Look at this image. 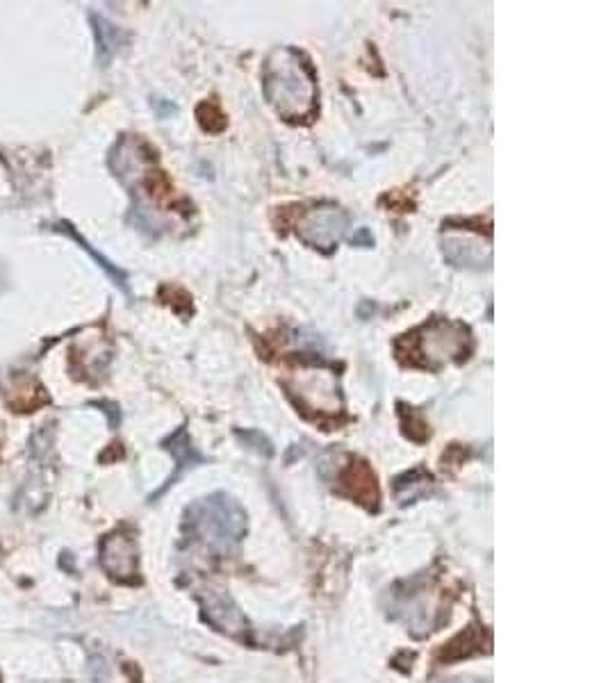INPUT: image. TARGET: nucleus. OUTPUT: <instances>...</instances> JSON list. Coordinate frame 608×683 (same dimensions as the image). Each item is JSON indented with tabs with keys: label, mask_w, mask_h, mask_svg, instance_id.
<instances>
[{
	"label": "nucleus",
	"mask_w": 608,
	"mask_h": 683,
	"mask_svg": "<svg viewBox=\"0 0 608 683\" xmlns=\"http://www.w3.org/2000/svg\"><path fill=\"white\" fill-rule=\"evenodd\" d=\"M103 570L119 581H130L137 574V547L121 533L108 536L101 545Z\"/></svg>",
	"instance_id": "obj_3"
},
{
	"label": "nucleus",
	"mask_w": 608,
	"mask_h": 683,
	"mask_svg": "<svg viewBox=\"0 0 608 683\" xmlns=\"http://www.w3.org/2000/svg\"><path fill=\"white\" fill-rule=\"evenodd\" d=\"M481 636L474 629H467L465 633H460L442 652V661H460V658H467L476 652H481Z\"/></svg>",
	"instance_id": "obj_7"
},
{
	"label": "nucleus",
	"mask_w": 608,
	"mask_h": 683,
	"mask_svg": "<svg viewBox=\"0 0 608 683\" xmlns=\"http://www.w3.org/2000/svg\"><path fill=\"white\" fill-rule=\"evenodd\" d=\"M205 617L212 627H217L219 631H226L235 638H244V633L249 631V624H246L244 615L237 611L233 602L221 592H210L208 599H205Z\"/></svg>",
	"instance_id": "obj_5"
},
{
	"label": "nucleus",
	"mask_w": 608,
	"mask_h": 683,
	"mask_svg": "<svg viewBox=\"0 0 608 683\" xmlns=\"http://www.w3.org/2000/svg\"><path fill=\"white\" fill-rule=\"evenodd\" d=\"M94 23H96L98 51H101L103 60H105V57H110L114 53V48H117V28L110 26L108 21L98 19V16H94Z\"/></svg>",
	"instance_id": "obj_9"
},
{
	"label": "nucleus",
	"mask_w": 608,
	"mask_h": 683,
	"mask_svg": "<svg viewBox=\"0 0 608 683\" xmlns=\"http://www.w3.org/2000/svg\"><path fill=\"white\" fill-rule=\"evenodd\" d=\"M187 526H190V536L205 542L210 549L228 551L244 536L246 517L235 501L215 495L201 499L187 510Z\"/></svg>",
	"instance_id": "obj_2"
},
{
	"label": "nucleus",
	"mask_w": 608,
	"mask_h": 683,
	"mask_svg": "<svg viewBox=\"0 0 608 683\" xmlns=\"http://www.w3.org/2000/svg\"><path fill=\"white\" fill-rule=\"evenodd\" d=\"M57 230H60V233H67V235L71 237V240H76V242L82 246V249H85L89 255H92V258L98 262V265H101L105 271H108V274L114 278V281H117V285L121 287V290H128V287H126V276H123L119 269H114V267L110 265V262L103 258V255H98V253L92 249V246H89L85 240H82V237H80V235L76 233V230H73L69 224H60V228H57Z\"/></svg>",
	"instance_id": "obj_8"
},
{
	"label": "nucleus",
	"mask_w": 608,
	"mask_h": 683,
	"mask_svg": "<svg viewBox=\"0 0 608 683\" xmlns=\"http://www.w3.org/2000/svg\"><path fill=\"white\" fill-rule=\"evenodd\" d=\"M265 94L278 114L287 121L306 119L315 110V76L294 48H278L265 67Z\"/></svg>",
	"instance_id": "obj_1"
},
{
	"label": "nucleus",
	"mask_w": 608,
	"mask_h": 683,
	"mask_svg": "<svg viewBox=\"0 0 608 683\" xmlns=\"http://www.w3.org/2000/svg\"><path fill=\"white\" fill-rule=\"evenodd\" d=\"M340 483H342V490L347 492L349 497H353L369 508L372 506L376 508V501H379V488H376V479H374L372 469H369L365 463H358V465L351 463L342 472Z\"/></svg>",
	"instance_id": "obj_6"
},
{
	"label": "nucleus",
	"mask_w": 608,
	"mask_h": 683,
	"mask_svg": "<svg viewBox=\"0 0 608 683\" xmlns=\"http://www.w3.org/2000/svg\"><path fill=\"white\" fill-rule=\"evenodd\" d=\"M467 344H470L467 331L456 324H433L424 333V349H429L431 358H460V353H467Z\"/></svg>",
	"instance_id": "obj_4"
},
{
	"label": "nucleus",
	"mask_w": 608,
	"mask_h": 683,
	"mask_svg": "<svg viewBox=\"0 0 608 683\" xmlns=\"http://www.w3.org/2000/svg\"><path fill=\"white\" fill-rule=\"evenodd\" d=\"M199 110H201V112H208V117H210V119L201 121V126H203L205 130H210V133H219V130H224V126H226V117L217 110V105L203 103Z\"/></svg>",
	"instance_id": "obj_10"
}]
</instances>
